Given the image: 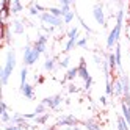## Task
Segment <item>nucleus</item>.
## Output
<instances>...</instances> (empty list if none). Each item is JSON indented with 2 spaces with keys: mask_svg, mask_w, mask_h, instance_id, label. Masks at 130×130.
I'll list each match as a JSON object with an SVG mask.
<instances>
[{
  "mask_svg": "<svg viewBox=\"0 0 130 130\" xmlns=\"http://www.w3.org/2000/svg\"><path fill=\"white\" fill-rule=\"evenodd\" d=\"M14 68H16V53H14V50H10L6 53L5 66L2 68V71H0V80H2V85H6V83H8L10 75L13 74Z\"/></svg>",
  "mask_w": 130,
  "mask_h": 130,
  "instance_id": "f257e3e1",
  "label": "nucleus"
},
{
  "mask_svg": "<svg viewBox=\"0 0 130 130\" xmlns=\"http://www.w3.org/2000/svg\"><path fill=\"white\" fill-rule=\"evenodd\" d=\"M41 53L33 49V45L27 44L24 47V66H33V64L39 60Z\"/></svg>",
  "mask_w": 130,
  "mask_h": 130,
  "instance_id": "f03ea898",
  "label": "nucleus"
},
{
  "mask_svg": "<svg viewBox=\"0 0 130 130\" xmlns=\"http://www.w3.org/2000/svg\"><path fill=\"white\" fill-rule=\"evenodd\" d=\"M78 77L85 82V91H89L91 89V85H92V78L88 72V68H86V61L85 58H80V66H78Z\"/></svg>",
  "mask_w": 130,
  "mask_h": 130,
  "instance_id": "7ed1b4c3",
  "label": "nucleus"
},
{
  "mask_svg": "<svg viewBox=\"0 0 130 130\" xmlns=\"http://www.w3.org/2000/svg\"><path fill=\"white\" fill-rule=\"evenodd\" d=\"M41 104H44L50 110H58L60 105L63 104V96L61 94H55V96H50V97H44L41 100Z\"/></svg>",
  "mask_w": 130,
  "mask_h": 130,
  "instance_id": "20e7f679",
  "label": "nucleus"
},
{
  "mask_svg": "<svg viewBox=\"0 0 130 130\" xmlns=\"http://www.w3.org/2000/svg\"><path fill=\"white\" fill-rule=\"evenodd\" d=\"M39 19H41V22H44V24H47V25H50V27H61L63 25V19H60V17H55V16H52L49 11H45V13H42V14H39Z\"/></svg>",
  "mask_w": 130,
  "mask_h": 130,
  "instance_id": "39448f33",
  "label": "nucleus"
},
{
  "mask_svg": "<svg viewBox=\"0 0 130 130\" xmlns=\"http://www.w3.org/2000/svg\"><path fill=\"white\" fill-rule=\"evenodd\" d=\"M121 30H122V25H115L113 27V30L110 31V35H108V39H107V47L108 49H111L113 45H116L118 42H119V38H121Z\"/></svg>",
  "mask_w": 130,
  "mask_h": 130,
  "instance_id": "423d86ee",
  "label": "nucleus"
},
{
  "mask_svg": "<svg viewBox=\"0 0 130 130\" xmlns=\"http://www.w3.org/2000/svg\"><path fill=\"white\" fill-rule=\"evenodd\" d=\"M92 16H94V19H96V22L99 25L105 27L107 21H105V13H104V5L102 3H96L94 5V8H92Z\"/></svg>",
  "mask_w": 130,
  "mask_h": 130,
  "instance_id": "0eeeda50",
  "label": "nucleus"
},
{
  "mask_svg": "<svg viewBox=\"0 0 130 130\" xmlns=\"http://www.w3.org/2000/svg\"><path fill=\"white\" fill-rule=\"evenodd\" d=\"M78 124V119L75 116H72V115H66V116H61L58 121H57V127H63V125H66V127H75Z\"/></svg>",
  "mask_w": 130,
  "mask_h": 130,
  "instance_id": "6e6552de",
  "label": "nucleus"
},
{
  "mask_svg": "<svg viewBox=\"0 0 130 130\" xmlns=\"http://www.w3.org/2000/svg\"><path fill=\"white\" fill-rule=\"evenodd\" d=\"M45 47H47V36H45V35H39L38 39H36L35 44H33V49L38 50L39 53H45Z\"/></svg>",
  "mask_w": 130,
  "mask_h": 130,
  "instance_id": "1a4fd4ad",
  "label": "nucleus"
},
{
  "mask_svg": "<svg viewBox=\"0 0 130 130\" xmlns=\"http://www.w3.org/2000/svg\"><path fill=\"white\" fill-rule=\"evenodd\" d=\"M21 91H22V94L27 99H30V100L35 99V89H33V86L30 85V83H25L24 86H21Z\"/></svg>",
  "mask_w": 130,
  "mask_h": 130,
  "instance_id": "9d476101",
  "label": "nucleus"
},
{
  "mask_svg": "<svg viewBox=\"0 0 130 130\" xmlns=\"http://www.w3.org/2000/svg\"><path fill=\"white\" fill-rule=\"evenodd\" d=\"M113 94L121 97L124 96V89H122V82H121V78H115L113 80Z\"/></svg>",
  "mask_w": 130,
  "mask_h": 130,
  "instance_id": "9b49d317",
  "label": "nucleus"
},
{
  "mask_svg": "<svg viewBox=\"0 0 130 130\" xmlns=\"http://www.w3.org/2000/svg\"><path fill=\"white\" fill-rule=\"evenodd\" d=\"M55 68H57V57H53V58L47 57V60H45V63H44V69L52 72V71H55Z\"/></svg>",
  "mask_w": 130,
  "mask_h": 130,
  "instance_id": "f8f14e48",
  "label": "nucleus"
},
{
  "mask_svg": "<svg viewBox=\"0 0 130 130\" xmlns=\"http://www.w3.org/2000/svg\"><path fill=\"white\" fill-rule=\"evenodd\" d=\"M78 75V68H71V69H68V72H66V75H64V80H63V83L64 82H72L74 78H75Z\"/></svg>",
  "mask_w": 130,
  "mask_h": 130,
  "instance_id": "ddd939ff",
  "label": "nucleus"
},
{
  "mask_svg": "<svg viewBox=\"0 0 130 130\" xmlns=\"http://www.w3.org/2000/svg\"><path fill=\"white\" fill-rule=\"evenodd\" d=\"M24 21H19V19H16V21H13V31L16 33V35H22L24 33Z\"/></svg>",
  "mask_w": 130,
  "mask_h": 130,
  "instance_id": "4468645a",
  "label": "nucleus"
},
{
  "mask_svg": "<svg viewBox=\"0 0 130 130\" xmlns=\"http://www.w3.org/2000/svg\"><path fill=\"white\" fill-rule=\"evenodd\" d=\"M2 39H3V42H11V33L5 22H2Z\"/></svg>",
  "mask_w": 130,
  "mask_h": 130,
  "instance_id": "2eb2a0df",
  "label": "nucleus"
},
{
  "mask_svg": "<svg viewBox=\"0 0 130 130\" xmlns=\"http://www.w3.org/2000/svg\"><path fill=\"white\" fill-rule=\"evenodd\" d=\"M115 57H116V64H118V69L121 71L122 68V55H121V44H116V50H115Z\"/></svg>",
  "mask_w": 130,
  "mask_h": 130,
  "instance_id": "dca6fc26",
  "label": "nucleus"
},
{
  "mask_svg": "<svg viewBox=\"0 0 130 130\" xmlns=\"http://www.w3.org/2000/svg\"><path fill=\"white\" fill-rule=\"evenodd\" d=\"M107 60H108V66H110V71H111V72H115V71H116V68H118L115 53H108V55H107Z\"/></svg>",
  "mask_w": 130,
  "mask_h": 130,
  "instance_id": "f3484780",
  "label": "nucleus"
},
{
  "mask_svg": "<svg viewBox=\"0 0 130 130\" xmlns=\"http://www.w3.org/2000/svg\"><path fill=\"white\" fill-rule=\"evenodd\" d=\"M83 125L86 127V130H100V127H99V124L96 122L94 119H86L85 122H83Z\"/></svg>",
  "mask_w": 130,
  "mask_h": 130,
  "instance_id": "a211bd4d",
  "label": "nucleus"
},
{
  "mask_svg": "<svg viewBox=\"0 0 130 130\" xmlns=\"http://www.w3.org/2000/svg\"><path fill=\"white\" fill-rule=\"evenodd\" d=\"M121 107H122V118L125 119V122L130 125V107L125 104V102H122V105H121Z\"/></svg>",
  "mask_w": 130,
  "mask_h": 130,
  "instance_id": "6ab92c4d",
  "label": "nucleus"
},
{
  "mask_svg": "<svg viewBox=\"0 0 130 130\" xmlns=\"http://www.w3.org/2000/svg\"><path fill=\"white\" fill-rule=\"evenodd\" d=\"M60 3H61V11H63V14H68V13L71 11L72 2H71V0H60ZM63 17H64V16H63Z\"/></svg>",
  "mask_w": 130,
  "mask_h": 130,
  "instance_id": "aec40b11",
  "label": "nucleus"
},
{
  "mask_svg": "<svg viewBox=\"0 0 130 130\" xmlns=\"http://www.w3.org/2000/svg\"><path fill=\"white\" fill-rule=\"evenodd\" d=\"M24 10V6L22 3L19 2V0H13V6H11V13L13 14H17V13H21Z\"/></svg>",
  "mask_w": 130,
  "mask_h": 130,
  "instance_id": "412c9836",
  "label": "nucleus"
},
{
  "mask_svg": "<svg viewBox=\"0 0 130 130\" xmlns=\"http://www.w3.org/2000/svg\"><path fill=\"white\" fill-rule=\"evenodd\" d=\"M47 11L52 14V16H55V17H60V19H63V11H61V8H53V6H50V8H47Z\"/></svg>",
  "mask_w": 130,
  "mask_h": 130,
  "instance_id": "4be33fe9",
  "label": "nucleus"
},
{
  "mask_svg": "<svg viewBox=\"0 0 130 130\" xmlns=\"http://www.w3.org/2000/svg\"><path fill=\"white\" fill-rule=\"evenodd\" d=\"M49 118H50V115H49V113H45V115H41V116H36L35 122H36V124H39V125H42V124H45V122L49 121Z\"/></svg>",
  "mask_w": 130,
  "mask_h": 130,
  "instance_id": "5701e85b",
  "label": "nucleus"
},
{
  "mask_svg": "<svg viewBox=\"0 0 130 130\" xmlns=\"http://www.w3.org/2000/svg\"><path fill=\"white\" fill-rule=\"evenodd\" d=\"M118 130H128V124L125 122V119L122 116L118 118Z\"/></svg>",
  "mask_w": 130,
  "mask_h": 130,
  "instance_id": "b1692460",
  "label": "nucleus"
},
{
  "mask_svg": "<svg viewBox=\"0 0 130 130\" xmlns=\"http://www.w3.org/2000/svg\"><path fill=\"white\" fill-rule=\"evenodd\" d=\"M27 75H28V69H27V66H24L21 69V86H24L27 83Z\"/></svg>",
  "mask_w": 130,
  "mask_h": 130,
  "instance_id": "393cba45",
  "label": "nucleus"
},
{
  "mask_svg": "<svg viewBox=\"0 0 130 130\" xmlns=\"http://www.w3.org/2000/svg\"><path fill=\"white\" fill-rule=\"evenodd\" d=\"M77 45V38L75 39H68V42H66V45H64V52H71L74 47Z\"/></svg>",
  "mask_w": 130,
  "mask_h": 130,
  "instance_id": "a878e982",
  "label": "nucleus"
},
{
  "mask_svg": "<svg viewBox=\"0 0 130 130\" xmlns=\"http://www.w3.org/2000/svg\"><path fill=\"white\" fill-rule=\"evenodd\" d=\"M45 110H47V107H45L44 104H39L35 108V113H36V116H41V115H45Z\"/></svg>",
  "mask_w": 130,
  "mask_h": 130,
  "instance_id": "bb28decb",
  "label": "nucleus"
},
{
  "mask_svg": "<svg viewBox=\"0 0 130 130\" xmlns=\"http://www.w3.org/2000/svg\"><path fill=\"white\" fill-rule=\"evenodd\" d=\"M105 92H107V96H113V83H111V80H110V78H107Z\"/></svg>",
  "mask_w": 130,
  "mask_h": 130,
  "instance_id": "cd10ccee",
  "label": "nucleus"
},
{
  "mask_svg": "<svg viewBox=\"0 0 130 130\" xmlns=\"http://www.w3.org/2000/svg\"><path fill=\"white\" fill-rule=\"evenodd\" d=\"M69 61H71V58H69V57L61 58V60H60V63H58V68H63V69L69 68Z\"/></svg>",
  "mask_w": 130,
  "mask_h": 130,
  "instance_id": "c85d7f7f",
  "label": "nucleus"
},
{
  "mask_svg": "<svg viewBox=\"0 0 130 130\" xmlns=\"http://www.w3.org/2000/svg\"><path fill=\"white\" fill-rule=\"evenodd\" d=\"M116 24L118 25H122L124 24V10H119L116 14Z\"/></svg>",
  "mask_w": 130,
  "mask_h": 130,
  "instance_id": "c756f323",
  "label": "nucleus"
},
{
  "mask_svg": "<svg viewBox=\"0 0 130 130\" xmlns=\"http://www.w3.org/2000/svg\"><path fill=\"white\" fill-rule=\"evenodd\" d=\"M77 35H78V28H77V27H74V28H71V30L68 31V38H69V39H75Z\"/></svg>",
  "mask_w": 130,
  "mask_h": 130,
  "instance_id": "7c9ffc66",
  "label": "nucleus"
},
{
  "mask_svg": "<svg viewBox=\"0 0 130 130\" xmlns=\"http://www.w3.org/2000/svg\"><path fill=\"white\" fill-rule=\"evenodd\" d=\"M75 17V13L74 11H69L68 14H64V17H63V21H64V24H69V22H72V19Z\"/></svg>",
  "mask_w": 130,
  "mask_h": 130,
  "instance_id": "2f4dec72",
  "label": "nucleus"
},
{
  "mask_svg": "<svg viewBox=\"0 0 130 130\" xmlns=\"http://www.w3.org/2000/svg\"><path fill=\"white\" fill-rule=\"evenodd\" d=\"M0 115H2V122H3V124L11 122V118H13V116L8 115V111H3V113H0Z\"/></svg>",
  "mask_w": 130,
  "mask_h": 130,
  "instance_id": "473e14b6",
  "label": "nucleus"
},
{
  "mask_svg": "<svg viewBox=\"0 0 130 130\" xmlns=\"http://www.w3.org/2000/svg\"><path fill=\"white\" fill-rule=\"evenodd\" d=\"M28 13H30V16H38V10H36V8H35V2H31L30 3V8H28Z\"/></svg>",
  "mask_w": 130,
  "mask_h": 130,
  "instance_id": "72a5a7b5",
  "label": "nucleus"
},
{
  "mask_svg": "<svg viewBox=\"0 0 130 130\" xmlns=\"http://www.w3.org/2000/svg\"><path fill=\"white\" fill-rule=\"evenodd\" d=\"M86 44H88V38H82L77 41V47H83V49H86Z\"/></svg>",
  "mask_w": 130,
  "mask_h": 130,
  "instance_id": "f704fd0d",
  "label": "nucleus"
},
{
  "mask_svg": "<svg viewBox=\"0 0 130 130\" xmlns=\"http://www.w3.org/2000/svg\"><path fill=\"white\" fill-rule=\"evenodd\" d=\"M78 22H80V24H82V25H83V28H85V30H86V31H88V33H92V30H91V28H89V27H88V25H86V24H85V21H83V19H82V17H78Z\"/></svg>",
  "mask_w": 130,
  "mask_h": 130,
  "instance_id": "c9c22d12",
  "label": "nucleus"
},
{
  "mask_svg": "<svg viewBox=\"0 0 130 130\" xmlns=\"http://www.w3.org/2000/svg\"><path fill=\"white\" fill-rule=\"evenodd\" d=\"M68 91H69L71 94H72V92H78V88H77L75 85H74V83H71V85L68 86Z\"/></svg>",
  "mask_w": 130,
  "mask_h": 130,
  "instance_id": "e433bc0d",
  "label": "nucleus"
},
{
  "mask_svg": "<svg viewBox=\"0 0 130 130\" xmlns=\"http://www.w3.org/2000/svg\"><path fill=\"white\" fill-rule=\"evenodd\" d=\"M6 110H8V105L5 104V100H0V113H3Z\"/></svg>",
  "mask_w": 130,
  "mask_h": 130,
  "instance_id": "4c0bfd02",
  "label": "nucleus"
},
{
  "mask_svg": "<svg viewBox=\"0 0 130 130\" xmlns=\"http://www.w3.org/2000/svg\"><path fill=\"white\" fill-rule=\"evenodd\" d=\"M5 130H22L19 125H14V124H10V125H6Z\"/></svg>",
  "mask_w": 130,
  "mask_h": 130,
  "instance_id": "58836bf2",
  "label": "nucleus"
},
{
  "mask_svg": "<svg viewBox=\"0 0 130 130\" xmlns=\"http://www.w3.org/2000/svg\"><path fill=\"white\" fill-rule=\"evenodd\" d=\"M99 100H100V104H102V105H107V96H102Z\"/></svg>",
  "mask_w": 130,
  "mask_h": 130,
  "instance_id": "ea45409f",
  "label": "nucleus"
},
{
  "mask_svg": "<svg viewBox=\"0 0 130 130\" xmlns=\"http://www.w3.org/2000/svg\"><path fill=\"white\" fill-rule=\"evenodd\" d=\"M94 61H96L97 64H102V63H104V61L100 60V57H99V55H94Z\"/></svg>",
  "mask_w": 130,
  "mask_h": 130,
  "instance_id": "a19ab883",
  "label": "nucleus"
},
{
  "mask_svg": "<svg viewBox=\"0 0 130 130\" xmlns=\"http://www.w3.org/2000/svg\"><path fill=\"white\" fill-rule=\"evenodd\" d=\"M125 35H127V38H128V41H130V24L127 25V28H125Z\"/></svg>",
  "mask_w": 130,
  "mask_h": 130,
  "instance_id": "79ce46f5",
  "label": "nucleus"
},
{
  "mask_svg": "<svg viewBox=\"0 0 130 130\" xmlns=\"http://www.w3.org/2000/svg\"><path fill=\"white\" fill-rule=\"evenodd\" d=\"M49 130H58V128H57V125H53V127H50Z\"/></svg>",
  "mask_w": 130,
  "mask_h": 130,
  "instance_id": "37998d69",
  "label": "nucleus"
}]
</instances>
